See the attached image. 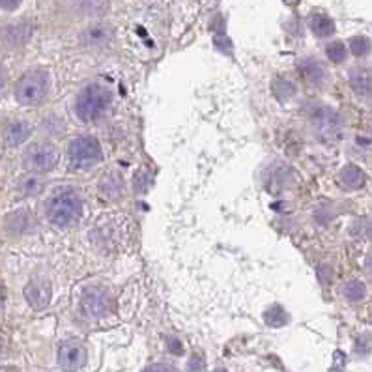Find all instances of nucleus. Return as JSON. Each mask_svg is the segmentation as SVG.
I'll list each match as a JSON object with an SVG mask.
<instances>
[{"label": "nucleus", "instance_id": "1", "mask_svg": "<svg viewBox=\"0 0 372 372\" xmlns=\"http://www.w3.org/2000/svg\"><path fill=\"white\" fill-rule=\"evenodd\" d=\"M83 200L74 189H60L47 202V219L58 228H67L80 219Z\"/></svg>", "mask_w": 372, "mask_h": 372}, {"label": "nucleus", "instance_id": "2", "mask_svg": "<svg viewBox=\"0 0 372 372\" xmlns=\"http://www.w3.org/2000/svg\"><path fill=\"white\" fill-rule=\"evenodd\" d=\"M111 101H113V96L109 88L101 85H88L80 90L75 100V114L83 122H94L107 113Z\"/></svg>", "mask_w": 372, "mask_h": 372}, {"label": "nucleus", "instance_id": "3", "mask_svg": "<svg viewBox=\"0 0 372 372\" xmlns=\"http://www.w3.org/2000/svg\"><path fill=\"white\" fill-rule=\"evenodd\" d=\"M49 92V74L43 69H30L15 85V98L23 105L40 103Z\"/></svg>", "mask_w": 372, "mask_h": 372}, {"label": "nucleus", "instance_id": "4", "mask_svg": "<svg viewBox=\"0 0 372 372\" xmlns=\"http://www.w3.org/2000/svg\"><path fill=\"white\" fill-rule=\"evenodd\" d=\"M67 155L74 166L88 168V166L100 163L103 157V150H101L100 140L96 137L85 135V137H77L75 140H72V144L67 148Z\"/></svg>", "mask_w": 372, "mask_h": 372}, {"label": "nucleus", "instance_id": "5", "mask_svg": "<svg viewBox=\"0 0 372 372\" xmlns=\"http://www.w3.org/2000/svg\"><path fill=\"white\" fill-rule=\"evenodd\" d=\"M60 160L58 148L51 142H36L23 155V165L32 173H47L53 171Z\"/></svg>", "mask_w": 372, "mask_h": 372}, {"label": "nucleus", "instance_id": "6", "mask_svg": "<svg viewBox=\"0 0 372 372\" xmlns=\"http://www.w3.org/2000/svg\"><path fill=\"white\" fill-rule=\"evenodd\" d=\"M109 307H111V298L103 288H90L87 292L83 294L80 299V311L83 314L90 320L101 318L109 313Z\"/></svg>", "mask_w": 372, "mask_h": 372}, {"label": "nucleus", "instance_id": "7", "mask_svg": "<svg viewBox=\"0 0 372 372\" xmlns=\"http://www.w3.org/2000/svg\"><path fill=\"white\" fill-rule=\"evenodd\" d=\"M87 348L79 340H66L58 350L60 366L67 372H77L87 363Z\"/></svg>", "mask_w": 372, "mask_h": 372}, {"label": "nucleus", "instance_id": "8", "mask_svg": "<svg viewBox=\"0 0 372 372\" xmlns=\"http://www.w3.org/2000/svg\"><path fill=\"white\" fill-rule=\"evenodd\" d=\"M311 120H313L314 127L318 129L320 133L327 135V137H335L339 133L340 120L339 114L335 113L329 107H316L311 114Z\"/></svg>", "mask_w": 372, "mask_h": 372}, {"label": "nucleus", "instance_id": "9", "mask_svg": "<svg viewBox=\"0 0 372 372\" xmlns=\"http://www.w3.org/2000/svg\"><path fill=\"white\" fill-rule=\"evenodd\" d=\"M25 298H27L28 305L41 311L51 303V285L47 281L34 279L25 286Z\"/></svg>", "mask_w": 372, "mask_h": 372}, {"label": "nucleus", "instance_id": "10", "mask_svg": "<svg viewBox=\"0 0 372 372\" xmlns=\"http://www.w3.org/2000/svg\"><path fill=\"white\" fill-rule=\"evenodd\" d=\"M30 133H32V127H30L28 122H25V120H14V122L8 124L2 137H4V144L6 146L14 148L23 144L30 137Z\"/></svg>", "mask_w": 372, "mask_h": 372}, {"label": "nucleus", "instance_id": "11", "mask_svg": "<svg viewBox=\"0 0 372 372\" xmlns=\"http://www.w3.org/2000/svg\"><path fill=\"white\" fill-rule=\"evenodd\" d=\"M111 40H113V30L105 25H94L83 34V41L90 49H103L111 43Z\"/></svg>", "mask_w": 372, "mask_h": 372}, {"label": "nucleus", "instance_id": "12", "mask_svg": "<svg viewBox=\"0 0 372 372\" xmlns=\"http://www.w3.org/2000/svg\"><path fill=\"white\" fill-rule=\"evenodd\" d=\"M299 72L305 77V80L309 85H314L318 87L326 79V67L320 64L318 60L314 58H305L301 64H299Z\"/></svg>", "mask_w": 372, "mask_h": 372}, {"label": "nucleus", "instance_id": "13", "mask_svg": "<svg viewBox=\"0 0 372 372\" xmlns=\"http://www.w3.org/2000/svg\"><path fill=\"white\" fill-rule=\"evenodd\" d=\"M100 191L105 195L107 199H116L124 191V178L122 174L113 171V173H107L103 178L100 179Z\"/></svg>", "mask_w": 372, "mask_h": 372}, {"label": "nucleus", "instance_id": "14", "mask_svg": "<svg viewBox=\"0 0 372 372\" xmlns=\"http://www.w3.org/2000/svg\"><path fill=\"white\" fill-rule=\"evenodd\" d=\"M350 87L359 96L372 92V74L365 67H355L350 72Z\"/></svg>", "mask_w": 372, "mask_h": 372}, {"label": "nucleus", "instance_id": "15", "mask_svg": "<svg viewBox=\"0 0 372 372\" xmlns=\"http://www.w3.org/2000/svg\"><path fill=\"white\" fill-rule=\"evenodd\" d=\"M6 225L12 232H27V230H30L34 225L32 212H28V210H17V212H12L8 215Z\"/></svg>", "mask_w": 372, "mask_h": 372}, {"label": "nucleus", "instance_id": "16", "mask_svg": "<svg viewBox=\"0 0 372 372\" xmlns=\"http://www.w3.org/2000/svg\"><path fill=\"white\" fill-rule=\"evenodd\" d=\"M340 184L348 189H359V187L365 186V173L359 168L358 165H346L342 171H340Z\"/></svg>", "mask_w": 372, "mask_h": 372}, {"label": "nucleus", "instance_id": "17", "mask_svg": "<svg viewBox=\"0 0 372 372\" xmlns=\"http://www.w3.org/2000/svg\"><path fill=\"white\" fill-rule=\"evenodd\" d=\"M311 30H313L318 38H327L335 32V23H333L331 17H327L324 14H316L311 17Z\"/></svg>", "mask_w": 372, "mask_h": 372}, {"label": "nucleus", "instance_id": "18", "mask_svg": "<svg viewBox=\"0 0 372 372\" xmlns=\"http://www.w3.org/2000/svg\"><path fill=\"white\" fill-rule=\"evenodd\" d=\"M272 92L279 101H288L292 100L294 94H296V85H294L292 80L277 77V79H273L272 83Z\"/></svg>", "mask_w": 372, "mask_h": 372}, {"label": "nucleus", "instance_id": "19", "mask_svg": "<svg viewBox=\"0 0 372 372\" xmlns=\"http://www.w3.org/2000/svg\"><path fill=\"white\" fill-rule=\"evenodd\" d=\"M30 32H32L30 25H15V27L8 28L6 40L10 45H23L30 38Z\"/></svg>", "mask_w": 372, "mask_h": 372}, {"label": "nucleus", "instance_id": "20", "mask_svg": "<svg viewBox=\"0 0 372 372\" xmlns=\"http://www.w3.org/2000/svg\"><path fill=\"white\" fill-rule=\"evenodd\" d=\"M43 189V179L38 178V176H25V178L19 179V191L25 197H34V195L41 193Z\"/></svg>", "mask_w": 372, "mask_h": 372}, {"label": "nucleus", "instance_id": "21", "mask_svg": "<svg viewBox=\"0 0 372 372\" xmlns=\"http://www.w3.org/2000/svg\"><path fill=\"white\" fill-rule=\"evenodd\" d=\"M264 318H266L267 326L279 327V326H285L286 322H288V314L285 313V309H283V307L275 305V307H272L266 314H264Z\"/></svg>", "mask_w": 372, "mask_h": 372}, {"label": "nucleus", "instance_id": "22", "mask_svg": "<svg viewBox=\"0 0 372 372\" xmlns=\"http://www.w3.org/2000/svg\"><path fill=\"white\" fill-rule=\"evenodd\" d=\"M326 53H327V58L331 60L333 64H342V62L346 60L348 51H346L344 43H340V41H333V43H329V45L326 47Z\"/></svg>", "mask_w": 372, "mask_h": 372}, {"label": "nucleus", "instance_id": "23", "mask_svg": "<svg viewBox=\"0 0 372 372\" xmlns=\"http://www.w3.org/2000/svg\"><path fill=\"white\" fill-rule=\"evenodd\" d=\"M365 285L361 283V281H352V283H348L344 288V296L350 301H361V299L365 298Z\"/></svg>", "mask_w": 372, "mask_h": 372}, {"label": "nucleus", "instance_id": "24", "mask_svg": "<svg viewBox=\"0 0 372 372\" xmlns=\"http://www.w3.org/2000/svg\"><path fill=\"white\" fill-rule=\"evenodd\" d=\"M350 51L355 56H365V54L371 53V41L366 40L365 36H355L350 40Z\"/></svg>", "mask_w": 372, "mask_h": 372}, {"label": "nucleus", "instance_id": "25", "mask_svg": "<svg viewBox=\"0 0 372 372\" xmlns=\"http://www.w3.org/2000/svg\"><path fill=\"white\" fill-rule=\"evenodd\" d=\"M21 0H0V8L2 10H15V8H19Z\"/></svg>", "mask_w": 372, "mask_h": 372}, {"label": "nucleus", "instance_id": "26", "mask_svg": "<svg viewBox=\"0 0 372 372\" xmlns=\"http://www.w3.org/2000/svg\"><path fill=\"white\" fill-rule=\"evenodd\" d=\"M144 372H173V371H171L166 365H163V363H155V365L148 366Z\"/></svg>", "mask_w": 372, "mask_h": 372}, {"label": "nucleus", "instance_id": "27", "mask_svg": "<svg viewBox=\"0 0 372 372\" xmlns=\"http://www.w3.org/2000/svg\"><path fill=\"white\" fill-rule=\"evenodd\" d=\"M6 80H8L6 67L0 64V92H2V90H4V87H6Z\"/></svg>", "mask_w": 372, "mask_h": 372}, {"label": "nucleus", "instance_id": "28", "mask_svg": "<svg viewBox=\"0 0 372 372\" xmlns=\"http://www.w3.org/2000/svg\"><path fill=\"white\" fill-rule=\"evenodd\" d=\"M168 346H171V350H173V353H176V355L182 353V344H179L176 339H168Z\"/></svg>", "mask_w": 372, "mask_h": 372}, {"label": "nucleus", "instance_id": "29", "mask_svg": "<svg viewBox=\"0 0 372 372\" xmlns=\"http://www.w3.org/2000/svg\"><path fill=\"white\" fill-rule=\"evenodd\" d=\"M0 372H17V371L12 369V366H4V369H0Z\"/></svg>", "mask_w": 372, "mask_h": 372}, {"label": "nucleus", "instance_id": "30", "mask_svg": "<svg viewBox=\"0 0 372 372\" xmlns=\"http://www.w3.org/2000/svg\"><path fill=\"white\" fill-rule=\"evenodd\" d=\"M0 305H2V290H0Z\"/></svg>", "mask_w": 372, "mask_h": 372}, {"label": "nucleus", "instance_id": "31", "mask_svg": "<svg viewBox=\"0 0 372 372\" xmlns=\"http://www.w3.org/2000/svg\"><path fill=\"white\" fill-rule=\"evenodd\" d=\"M215 372H225V371H223V369H219V371H215Z\"/></svg>", "mask_w": 372, "mask_h": 372}, {"label": "nucleus", "instance_id": "32", "mask_svg": "<svg viewBox=\"0 0 372 372\" xmlns=\"http://www.w3.org/2000/svg\"><path fill=\"white\" fill-rule=\"evenodd\" d=\"M286 2H296V0H286Z\"/></svg>", "mask_w": 372, "mask_h": 372}]
</instances>
